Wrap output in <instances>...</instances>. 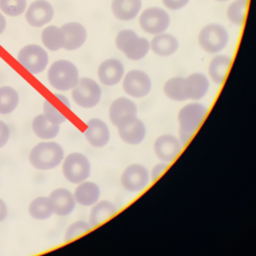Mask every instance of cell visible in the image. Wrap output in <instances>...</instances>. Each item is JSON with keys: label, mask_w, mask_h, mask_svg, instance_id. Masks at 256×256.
<instances>
[{"label": "cell", "mask_w": 256, "mask_h": 256, "mask_svg": "<svg viewBox=\"0 0 256 256\" xmlns=\"http://www.w3.org/2000/svg\"><path fill=\"white\" fill-rule=\"evenodd\" d=\"M9 137H10V130L8 125L5 122L0 120V149L7 144Z\"/></svg>", "instance_id": "d590c367"}, {"label": "cell", "mask_w": 256, "mask_h": 256, "mask_svg": "<svg viewBox=\"0 0 256 256\" xmlns=\"http://www.w3.org/2000/svg\"><path fill=\"white\" fill-rule=\"evenodd\" d=\"M5 28H6V19L4 15L0 12V35L4 32Z\"/></svg>", "instance_id": "ab89813d"}, {"label": "cell", "mask_w": 256, "mask_h": 256, "mask_svg": "<svg viewBox=\"0 0 256 256\" xmlns=\"http://www.w3.org/2000/svg\"><path fill=\"white\" fill-rule=\"evenodd\" d=\"M29 215L36 220H45L51 217L53 212L52 203L49 197L39 196L33 199L28 207Z\"/></svg>", "instance_id": "83f0119b"}, {"label": "cell", "mask_w": 256, "mask_h": 256, "mask_svg": "<svg viewBox=\"0 0 256 256\" xmlns=\"http://www.w3.org/2000/svg\"><path fill=\"white\" fill-rule=\"evenodd\" d=\"M156 157L164 163H171L182 150V143L178 138L170 134L159 136L153 145Z\"/></svg>", "instance_id": "7c38bea8"}, {"label": "cell", "mask_w": 256, "mask_h": 256, "mask_svg": "<svg viewBox=\"0 0 256 256\" xmlns=\"http://www.w3.org/2000/svg\"><path fill=\"white\" fill-rule=\"evenodd\" d=\"M28 159L37 170H51L61 164L64 159V151L57 142H40L31 149Z\"/></svg>", "instance_id": "6da1fadb"}, {"label": "cell", "mask_w": 256, "mask_h": 256, "mask_svg": "<svg viewBox=\"0 0 256 256\" xmlns=\"http://www.w3.org/2000/svg\"><path fill=\"white\" fill-rule=\"evenodd\" d=\"M91 164L82 153L72 152L63 159L62 173L66 180L73 184H79L90 176Z\"/></svg>", "instance_id": "8992f818"}, {"label": "cell", "mask_w": 256, "mask_h": 256, "mask_svg": "<svg viewBox=\"0 0 256 256\" xmlns=\"http://www.w3.org/2000/svg\"><path fill=\"white\" fill-rule=\"evenodd\" d=\"M117 128L120 138L130 145L140 144L146 136L145 124L137 116L128 119Z\"/></svg>", "instance_id": "e0dca14e"}, {"label": "cell", "mask_w": 256, "mask_h": 256, "mask_svg": "<svg viewBox=\"0 0 256 256\" xmlns=\"http://www.w3.org/2000/svg\"><path fill=\"white\" fill-rule=\"evenodd\" d=\"M167 167H168V164L164 163V162L156 164L152 168V171H151V175H150L151 176V180L155 181L156 179H158L162 175V173L167 169Z\"/></svg>", "instance_id": "8d00e7d4"}, {"label": "cell", "mask_w": 256, "mask_h": 256, "mask_svg": "<svg viewBox=\"0 0 256 256\" xmlns=\"http://www.w3.org/2000/svg\"><path fill=\"white\" fill-rule=\"evenodd\" d=\"M142 0H112L111 11L115 18L121 21L134 19L140 13Z\"/></svg>", "instance_id": "44dd1931"}, {"label": "cell", "mask_w": 256, "mask_h": 256, "mask_svg": "<svg viewBox=\"0 0 256 256\" xmlns=\"http://www.w3.org/2000/svg\"><path fill=\"white\" fill-rule=\"evenodd\" d=\"M49 84L59 91H68L73 89L80 77L76 65L69 60L54 61L47 72Z\"/></svg>", "instance_id": "3957f363"}, {"label": "cell", "mask_w": 256, "mask_h": 256, "mask_svg": "<svg viewBox=\"0 0 256 256\" xmlns=\"http://www.w3.org/2000/svg\"><path fill=\"white\" fill-rule=\"evenodd\" d=\"M26 9V0H0V10L8 16H20L24 13Z\"/></svg>", "instance_id": "1f68e13d"}, {"label": "cell", "mask_w": 256, "mask_h": 256, "mask_svg": "<svg viewBox=\"0 0 256 256\" xmlns=\"http://www.w3.org/2000/svg\"><path fill=\"white\" fill-rule=\"evenodd\" d=\"M248 0H234L227 8L226 15L228 20L237 26L243 24L247 12Z\"/></svg>", "instance_id": "4dcf8cb0"}, {"label": "cell", "mask_w": 256, "mask_h": 256, "mask_svg": "<svg viewBox=\"0 0 256 256\" xmlns=\"http://www.w3.org/2000/svg\"><path fill=\"white\" fill-rule=\"evenodd\" d=\"M163 91L165 95L173 101L187 100L185 95L184 77L182 76H175L168 79L163 86Z\"/></svg>", "instance_id": "f546056e"}, {"label": "cell", "mask_w": 256, "mask_h": 256, "mask_svg": "<svg viewBox=\"0 0 256 256\" xmlns=\"http://www.w3.org/2000/svg\"><path fill=\"white\" fill-rule=\"evenodd\" d=\"M117 208L116 206L107 200L98 201L90 210L89 214V224L91 227H95L105 222L109 218H111L114 214H116Z\"/></svg>", "instance_id": "484cf974"}, {"label": "cell", "mask_w": 256, "mask_h": 256, "mask_svg": "<svg viewBox=\"0 0 256 256\" xmlns=\"http://www.w3.org/2000/svg\"><path fill=\"white\" fill-rule=\"evenodd\" d=\"M217 1H221V2H225V1H228V0H217Z\"/></svg>", "instance_id": "60d3db41"}, {"label": "cell", "mask_w": 256, "mask_h": 256, "mask_svg": "<svg viewBox=\"0 0 256 256\" xmlns=\"http://www.w3.org/2000/svg\"><path fill=\"white\" fill-rule=\"evenodd\" d=\"M139 25L144 32L154 36L159 35L168 29L170 16L166 10L160 7H149L140 14Z\"/></svg>", "instance_id": "9c48e42d"}, {"label": "cell", "mask_w": 256, "mask_h": 256, "mask_svg": "<svg viewBox=\"0 0 256 256\" xmlns=\"http://www.w3.org/2000/svg\"><path fill=\"white\" fill-rule=\"evenodd\" d=\"M19 104L18 92L11 86L0 87V114L12 113Z\"/></svg>", "instance_id": "f1b7e54d"}, {"label": "cell", "mask_w": 256, "mask_h": 256, "mask_svg": "<svg viewBox=\"0 0 256 256\" xmlns=\"http://www.w3.org/2000/svg\"><path fill=\"white\" fill-rule=\"evenodd\" d=\"M207 114V108L201 104L192 102L183 106L177 115L179 124V140L186 144L198 130Z\"/></svg>", "instance_id": "7a4b0ae2"}, {"label": "cell", "mask_w": 256, "mask_h": 256, "mask_svg": "<svg viewBox=\"0 0 256 256\" xmlns=\"http://www.w3.org/2000/svg\"><path fill=\"white\" fill-rule=\"evenodd\" d=\"M43 114L49 121L57 125H60L67 121V116L47 99L44 100L43 103Z\"/></svg>", "instance_id": "d6a6232c"}, {"label": "cell", "mask_w": 256, "mask_h": 256, "mask_svg": "<svg viewBox=\"0 0 256 256\" xmlns=\"http://www.w3.org/2000/svg\"><path fill=\"white\" fill-rule=\"evenodd\" d=\"M84 137L91 146L101 148L108 144L110 140V130L103 120L92 118L86 123Z\"/></svg>", "instance_id": "9a60e30c"}, {"label": "cell", "mask_w": 256, "mask_h": 256, "mask_svg": "<svg viewBox=\"0 0 256 256\" xmlns=\"http://www.w3.org/2000/svg\"><path fill=\"white\" fill-rule=\"evenodd\" d=\"M32 131L34 134L43 140H49L55 138L60 132V125L54 124L49 121L46 116L42 114H38L32 120Z\"/></svg>", "instance_id": "cb8c5ba5"}, {"label": "cell", "mask_w": 256, "mask_h": 256, "mask_svg": "<svg viewBox=\"0 0 256 256\" xmlns=\"http://www.w3.org/2000/svg\"><path fill=\"white\" fill-rule=\"evenodd\" d=\"M17 60L29 73L37 75L46 69L49 57L46 50L40 45L28 44L20 49Z\"/></svg>", "instance_id": "ba28073f"}, {"label": "cell", "mask_w": 256, "mask_h": 256, "mask_svg": "<svg viewBox=\"0 0 256 256\" xmlns=\"http://www.w3.org/2000/svg\"><path fill=\"white\" fill-rule=\"evenodd\" d=\"M59 100H60V102L64 105V106H66V108L67 109H69V110H71V105H70V102H69V100L64 96V95H62V94H59V93H56V94H54Z\"/></svg>", "instance_id": "f35d334b"}, {"label": "cell", "mask_w": 256, "mask_h": 256, "mask_svg": "<svg viewBox=\"0 0 256 256\" xmlns=\"http://www.w3.org/2000/svg\"><path fill=\"white\" fill-rule=\"evenodd\" d=\"M73 101L82 108H93L101 100L102 90L99 84L92 78L82 77L71 93Z\"/></svg>", "instance_id": "52a82bcc"}, {"label": "cell", "mask_w": 256, "mask_h": 256, "mask_svg": "<svg viewBox=\"0 0 256 256\" xmlns=\"http://www.w3.org/2000/svg\"><path fill=\"white\" fill-rule=\"evenodd\" d=\"M41 40L45 48L50 51H58L64 48L65 36L61 27L49 25L45 27L41 33Z\"/></svg>", "instance_id": "4316f807"}, {"label": "cell", "mask_w": 256, "mask_h": 256, "mask_svg": "<svg viewBox=\"0 0 256 256\" xmlns=\"http://www.w3.org/2000/svg\"><path fill=\"white\" fill-rule=\"evenodd\" d=\"M121 185L129 192H141L150 182L147 168L142 164H131L121 174Z\"/></svg>", "instance_id": "8fae6325"}, {"label": "cell", "mask_w": 256, "mask_h": 256, "mask_svg": "<svg viewBox=\"0 0 256 256\" xmlns=\"http://www.w3.org/2000/svg\"><path fill=\"white\" fill-rule=\"evenodd\" d=\"M189 1L190 0H162V3L167 9L176 11L184 8Z\"/></svg>", "instance_id": "e575fe53"}, {"label": "cell", "mask_w": 256, "mask_h": 256, "mask_svg": "<svg viewBox=\"0 0 256 256\" xmlns=\"http://www.w3.org/2000/svg\"><path fill=\"white\" fill-rule=\"evenodd\" d=\"M137 116L136 104L129 98L118 97L109 107V119L111 123L118 127L128 119Z\"/></svg>", "instance_id": "5bb4252c"}, {"label": "cell", "mask_w": 256, "mask_h": 256, "mask_svg": "<svg viewBox=\"0 0 256 256\" xmlns=\"http://www.w3.org/2000/svg\"><path fill=\"white\" fill-rule=\"evenodd\" d=\"M124 66L118 59L109 58L101 62L97 70L99 81L105 86H114L124 77Z\"/></svg>", "instance_id": "2e32d148"}, {"label": "cell", "mask_w": 256, "mask_h": 256, "mask_svg": "<svg viewBox=\"0 0 256 256\" xmlns=\"http://www.w3.org/2000/svg\"><path fill=\"white\" fill-rule=\"evenodd\" d=\"M179 48L178 39L169 33L155 35L150 41V50L161 57L173 55Z\"/></svg>", "instance_id": "603a6c76"}, {"label": "cell", "mask_w": 256, "mask_h": 256, "mask_svg": "<svg viewBox=\"0 0 256 256\" xmlns=\"http://www.w3.org/2000/svg\"><path fill=\"white\" fill-rule=\"evenodd\" d=\"M122 88L127 95L133 98L145 97L152 88L151 78L142 70H130L122 79Z\"/></svg>", "instance_id": "30bf717a"}, {"label": "cell", "mask_w": 256, "mask_h": 256, "mask_svg": "<svg viewBox=\"0 0 256 256\" xmlns=\"http://www.w3.org/2000/svg\"><path fill=\"white\" fill-rule=\"evenodd\" d=\"M115 45L125 56L133 61L143 59L150 51V42L140 37L132 29H123L116 35Z\"/></svg>", "instance_id": "277c9868"}, {"label": "cell", "mask_w": 256, "mask_h": 256, "mask_svg": "<svg viewBox=\"0 0 256 256\" xmlns=\"http://www.w3.org/2000/svg\"><path fill=\"white\" fill-rule=\"evenodd\" d=\"M185 95L187 100H200L208 92L210 87L209 79L203 73H192L184 77Z\"/></svg>", "instance_id": "ac0fdd59"}, {"label": "cell", "mask_w": 256, "mask_h": 256, "mask_svg": "<svg viewBox=\"0 0 256 256\" xmlns=\"http://www.w3.org/2000/svg\"><path fill=\"white\" fill-rule=\"evenodd\" d=\"M91 225L89 224V222H86L84 220H78L73 222L66 230L65 232V236L64 239L65 241H70L75 239L76 237L83 235L84 233L88 232L91 229Z\"/></svg>", "instance_id": "836d02e7"}, {"label": "cell", "mask_w": 256, "mask_h": 256, "mask_svg": "<svg viewBox=\"0 0 256 256\" xmlns=\"http://www.w3.org/2000/svg\"><path fill=\"white\" fill-rule=\"evenodd\" d=\"M231 62V57L228 55L221 54L215 56L210 61L208 66V74L210 79L216 84H221L226 78Z\"/></svg>", "instance_id": "d4e9b609"}, {"label": "cell", "mask_w": 256, "mask_h": 256, "mask_svg": "<svg viewBox=\"0 0 256 256\" xmlns=\"http://www.w3.org/2000/svg\"><path fill=\"white\" fill-rule=\"evenodd\" d=\"M65 36L64 49L74 51L84 45L87 40L86 28L79 22H68L61 26Z\"/></svg>", "instance_id": "d6986e66"}, {"label": "cell", "mask_w": 256, "mask_h": 256, "mask_svg": "<svg viewBox=\"0 0 256 256\" xmlns=\"http://www.w3.org/2000/svg\"><path fill=\"white\" fill-rule=\"evenodd\" d=\"M229 42V34L225 27L217 23L205 25L199 32V46L207 53L215 54L222 51Z\"/></svg>", "instance_id": "5b68a950"}, {"label": "cell", "mask_w": 256, "mask_h": 256, "mask_svg": "<svg viewBox=\"0 0 256 256\" xmlns=\"http://www.w3.org/2000/svg\"><path fill=\"white\" fill-rule=\"evenodd\" d=\"M54 17V8L46 0H36L26 9L25 18L32 27H42L48 24Z\"/></svg>", "instance_id": "4fadbf2b"}, {"label": "cell", "mask_w": 256, "mask_h": 256, "mask_svg": "<svg viewBox=\"0 0 256 256\" xmlns=\"http://www.w3.org/2000/svg\"><path fill=\"white\" fill-rule=\"evenodd\" d=\"M100 188L92 181H83L75 188L73 196L75 202L82 206H93L100 198Z\"/></svg>", "instance_id": "7402d4cb"}, {"label": "cell", "mask_w": 256, "mask_h": 256, "mask_svg": "<svg viewBox=\"0 0 256 256\" xmlns=\"http://www.w3.org/2000/svg\"><path fill=\"white\" fill-rule=\"evenodd\" d=\"M53 207V212L58 216H67L75 208L73 194L66 188H57L48 196Z\"/></svg>", "instance_id": "ffe728a7"}, {"label": "cell", "mask_w": 256, "mask_h": 256, "mask_svg": "<svg viewBox=\"0 0 256 256\" xmlns=\"http://www.w3.org/2000/svg\"><path fill=\"white\" fill-rule=\"evenodd\" d=\"M8 215V208L6 203L0 198V222H2L3 220L6 219Z\"/></svg>", "instance_id": "74e56055"}]
</instances>
